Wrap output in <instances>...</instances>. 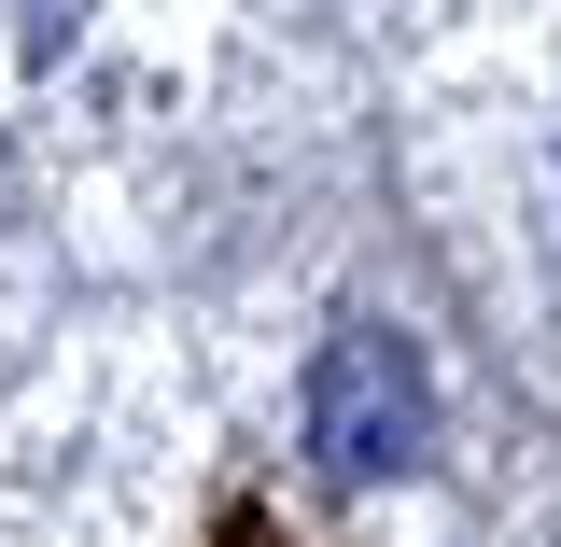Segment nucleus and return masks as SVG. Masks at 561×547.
I'll return each instance as SVG.
<instances>
[{"label":"nucleus","mask_w":561,"mask_h":547,"mask_svg":"<svg viewBox=\"0 0 561 547\" xmlns=\"http://www.w3.org/2000/svg\"><path fill=\"white\" fill-rule=\"evenodd\" d=\"M421 421H435V379H421V351L393 323H337L323 365H309V449L337 464V478H393L421 449Z\"/></svg>","instance_id":"f257e3e1"}]
</instances>
